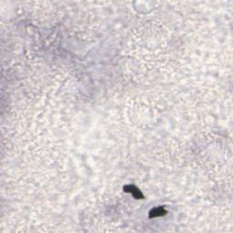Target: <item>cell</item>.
<instances>
[{
	"mask_svg": "<svg viewBox=\"0 0 233 233\" xmlns=\"http://www.w3.org/2000/svg\"><path fill=\"white\" fill-rule=\"evenodd\" d=\"M166 213V211L164 210L163 209L161 208H157V209H154L151 210V212H150V215L149 217L150 218H152V217H156V216H161V215H164Z\"/></svg>",
	"mask_w": 233,
	"mask_h": 233,
	"instance_id": "6da1fadb",
	"label": "cell"
}]
</instances>
